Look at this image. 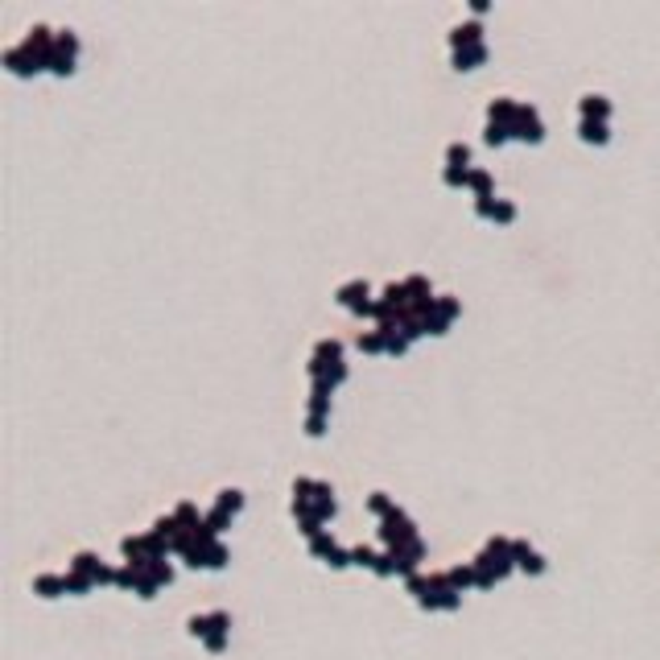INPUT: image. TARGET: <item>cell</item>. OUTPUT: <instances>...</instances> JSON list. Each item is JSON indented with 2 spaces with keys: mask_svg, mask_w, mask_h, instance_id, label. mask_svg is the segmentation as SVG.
<instances>
[{
  "mask_svg": "<svg viewBox=\"0 0 660 660\" xmlns=\"http://www.w3.org/2000/svg\"><path fill=\"white\" fill-rule=\"evenodd\" d=\"M409 590L417 594L421 607H441V611H454L462 599L458 590L450 586V573H434V578H409Z\"/></svg>",
  "mask_w": 660,
  "mask_h": 660,
  "instance_id": "cell-1",
  "label": "cell"
},
{
  "mask_svg": "<svg viewBox=\"0 0 660 660\" xmlns=\"http://www.w3.org/2000/svg\"><path fill=\"white\" fill-rule=\"evenodd\" d=\"M309 380H330V384H343V380H347V367H343V343H339V339H322V343L314 347Z\"/></svg>",
  "mask_w": 660,
  "mask_h": 660,
  "instance_id": "cell-2",
  "label": "cell"
},
{
  "mask_svg": "<svg viewBox=\"0 0 660 660\" xmlns=\"http://www.w3.org/2000/svg\"><path fill=\"white\" fill-rule=\"evenodd\" d=\"M380 536L388 541V549H409V545H417L421 536H417V528H413V520L400 512V508H393L384 520H380Z\"/></svg>",
  "mask_w": 660,
  "mask_h": 660,
  "instance_id": "cell-3",
  "label": "cell"
},
{
  "mask_svg": "<svg viewBox=\"0 0 660 660\" xmlns=\"http://www.w3.org/2000/svg\"><path fill=\"white\" fill-rule=\"evenodd\" d=\"M75 54H79V38L71 29H62L54 38V54H50V71L54 75H71L75 71Z\"/></svg>",
  "mask_w": 660,
  "mask_h": 660,
  "instance_id": "cell-4",
  "label": "cell"
},
{
  "mask_svg": "<svg viewBox=\"0 0 660 660\" xmlns=\"http://www.w3.org/2000/svg\"><path fill=\"white\" fill-rule=\"evenodd\" d=\"M335 298H339L347 309H355V314H372V306H376V302H372V285H367V281H359V277L347 281V285H339V289H335Z\"/></svg>",
  "mask_w": 660,
  "mask_h": 660,
  "instance_id": "cell-5",
  "label": "cell"
},
{
  "mask_svg": "<svg viewBox=\"0 0 660 660\" xmlns=\"http://www.w3.org/2000/svg\"><path fill=\"white\" fill-rule=\"evenodd\" d=\"M512 136H516V140H528V145H541V140H545V124H541L536 108H525V103H520V116H516V124H512Z\"/></svg>",
  "mask_w": 660,
  "mask_h": 660,
  "instance_id": "cell-6",
  "label": "cell"
},
{
  "mask_svg": "<svg viewBox=\"0 0 660 660\" xmlns=\"http://www.w3.org/2000/svg\"><path fill=\"white\" fill-rule=\"evenodd\" d=\"M71 570H79L83 578H91V582H116V573L108 570V566H99L95 553H75V566H71Z\"/></svg>",
  "mask_w": 660,
  "mask_h": 660,
  "instance_id": "cell-7",
  "label": "cell"
},
{
  "mask_svg": "<svg viewBox=\"0 0 660 660\" xmlns=\"http://www.w3.org/2000/svg\"><path fill=\"white\" fill-rule=\"evenodd\" d=\"M475 215L495 219V223H512V219H516V207H512V203H504V198H479V203H475Z\"/></svg>",
  "mask_w": 660,
  "mask_h": 660,
  "instance_id": "cell-8",
  "label": "cell"
},
{
  "mask_svg": "<svg viewBox=\"0 0 660 660\" xmlns=\"http://www.w3.org/2000/svg\"><path fill=\"white\" fill-rule=\"evenodd\" d=\"M512 557H516V566H520V570H528V573H541V570H545V557H541V553H532L525 541H512Z\"/></svg>",
  "mask_w": 660,
  "mask_h": 660,
  "instance_id": "cell-9",
  "label": "cell"
},
{
  "mask_svg": "<svg viewBox=\"0 0 660 660\" xmlns=\"http://www.w3.org/2000/svg\"><path fill=\"white\" fill-rule=\"evenodd\" d=\"M479 34H483V29H479V21H467V25H458V29L450 34V45H454V50H462V45H483Z\"/></svg>",
  "mask_w": 660,
  "mask_h": 660,
  "instance_id": "cell-10",
  "label": "cell"
},
{
  "mask_svg": "<svg viewBox=\"0 0 660 660\" xmlns=\"http://www.w3.org/2000/svg\"><path fill=\"white\" fill-rule=\"evenodd\" d=\"M483 58H487V45H462V50H454V66L458 71H475Z\"/></svg>",
  "mask_w": 660,
  "mask_h": 660,
  "instance_id": "cell-11",
  "label": "cell"
},
{
  "mask_svg": "<svg viewBox=\"0 0 660 660\" xmlns=\"http://www.w3.org/2000/svg\"><path fill=\"white\" fill-rule=\"evenodd\" d=\"M578 136H582L586 145H607L611 132H607V120H582V124H578Z\"/></svg>",
  "mask_w": 660,
  "mask_h": 660,
  "instance_id": "cell-12",
  "label": "cell"
},
{
  "mask_svg": "<svg viewBox=\"0 0 660 660\" xmlns=\"http://www.w3.org/2000/svg\"><path fill=\"white\" fill-rule=\"evenodd\" d=\"M611 116V103L603 95H586L582 99V120H607Z\"/></svg>",
  "mask_w": 660,
  "mask_h": 660,
  "instance_id": "cell-13",
  "label": "cell"
},
{
  "mask_svg": "<svg viewBox=\"0 0 660 660\" xmlns=\"http://www.w3.org/2000/svg\"><path fill=\"white\" fill-rule=\"evenodd\" d=\"M34 590H38L42 599H58V594H66V578H54V573H42V578H34Z\"/></svg>",
  "mask_w": 660,
  "mask_h": 660,
  "instance_id": "cell-14",
  "label": "cell"
},
{
  "mask_svg": "<svg viewBox=\"0 0 660 660\" xmlns=\"http://www.w3.org/2000/svg\"><path fill=\"white\" fill-rule=\"evenodd\" d=\"M446 161H450V170H471V149L467 145H446Z\"/></svg>",
  "mask_w": 660,
  "mask_h": 660,
  "instance_id": "cell-15",
  "label": "cell"
},
{
  "mask_svg": "<svg viewBox=\"0 0 660 660\" xmlns=\"http://www.w3.org/2000/svg\"><path fill=\"white\" fill-rule=\"evenodd\" d=\"M467 186H471L479 198H491V174H487V170H471V174H467Z\"/></svg>",
  "mask_w": 660,
  "mask_h": 660,
  "instance_id": "cell-16",
  "label": "cell"
},
{
  "mask_svg": "<svg viewBox=\"0 0 660 660\" xmlns=\"http://www.w3.org/2000/svg\"><path fill=\"white\" fill-rule=\"evenodd\" d=\"M219 508H227V512L235 516V512L244 508V491H235V487H223V491H219Z\"/></svg>",
  "mask_w": 660,
  "mask_h": 660,
  "instance_id": "cell-17",
  "label": "cell"
},
{
  "mask_svg": "<svg viewBox=\"0 0 660 660\" xmlns=\"http://www.w3.org/2000/svg\"><path fill=\"white\" fill-rule=\"evenodd\" d=\"M376 562H380V553H376V549H367V545L351 549V566H367V570H376Z\"/></svg>",
  "mask_w": 660,
  "mask_h": 660,
  "instance_id": "cell-18",
  "label": "cell"
},
{
  "mask_svg": "<svg viewBox=\"0 0 660 660\" xmlns=\"http://www.w3.org/2000/svg\"><path fill=\"white\" fill-rule=\"evenodd\" d=\"M359 351H367V355L384 351V335H380V330H367V335H359Z\"/></svg>",
  "mask_w": 660,
  "mask_h": 660,
  "instance_id": "cell-19",
  "label": "cell"
},
{
  "mask_svg": "<svg viewBox=\"0 0 660 660\" xmlns=\"http://www.w3.org/2000/svg\"><path fill=\"white\" fill-rule=\"evenodd\" d=\"M367 508H372V512H376V516H380V520H384V516H388V512H393L396 504H393V499H388V495H384V491H376V495H372V499H367Z\"/></svg>",
  "mask_w": 660,
  "mask_h": 660,
  "instance_id": "cell-20",
  "label": "cell"
},
{
  "mask_svg": "<svg viewBox=\"0 0 660 660\" xmlns=\"http://www.w3.org/2000/svg\"><path fill=\"white\" fill-rule=\"evenodd\" d=\"M508 136H512V132H508V129H499V124H487V132H483V140L491 145V149H495V145H504Z\"/></svg>",
  "mask_w": 660,
  "mask_h": 660,
  "instance_id": "cell-21",
  "label": "cell"
},
{
  "mask_svg": "<svg viewBox=\"0 0 660 660\" xmlns=\"http://www.w3.org/2000/svg\"><path fill=\"white\" fill-rule=\"evenodd\" d=\"M441 314V318H446V322H450V318H454V314H458V302H454V298H438V306H434Z\"/></svg>",
  "mask_w": 660,
  "mask_h": 660,
  "instance_id": "cell-22",
  "label": "cell"
},
{
  "mask_svg": "<svg viewBox=\"0 0 660 660\" xmlns=\"http://www.w3.org/2000/svg\"><path fill=\"white\" fill-rule=\"evenodd\" d=\"M306 434L309 438H322L326 434V417H306Z\"/></svg>",
  "mask_w": 660,
  "mask_h": 660,
  "instance_id": "cell-23",
  "label": "cell"
},
{
  "mask_svg": "<svg viewBox=\"0 0 660 660\" xmlns=\"http://www.w3.org/2000/svg\"><path fill=\"white\" fill-rule=\"evenodd\" d=\"M467 174H471V170H450V166H446L441 182H446V186H462V182H467Z\"/></svg>",
  "mask_w": 660,
  "mask_h": 660,
  "instance_id": "cell-24",
  "label": "cell"
},
{
  "mask_svg": "<svg viewBox=\"0 0 660 660\" xmlns=\"http://www.w3.org/2000/svg\"><path fill=\"white\" fill-rule=\"evenodd\" d=\"M207 648H211V652H223V648H227V631H219V636H207Z\"/></svg>",
  "mask_w": 660,
  "mask_h": 660,
  "instance_id": "cell-25",
  "label": "cell"
}]
</instances>
